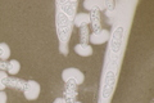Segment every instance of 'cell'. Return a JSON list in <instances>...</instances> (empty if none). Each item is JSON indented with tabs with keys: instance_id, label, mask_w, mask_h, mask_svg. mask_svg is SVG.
Here are the masks:
<instances>
[{
	"instance_id": "7c38bea8",
	"label": "cell",
	"mask_w": 154,
	"mask_h": 103,
	"mask_svg": "<svg viewBox=\"0 0 154 103\" xmlns=\"http://www.w3.org/2000/svg\"><path fill=\"white\" fill-rule=\"evenodd\" d=\"M75 53L77 56L80 57H90L93 56V47L90 45V44H77V45H75Z\"/></svg>"
},
{
	"instance_id": "8fae6325",
	"label": "cell",
	"mask_w": 154,
	"mask_h": 103,
	"mask_svg": "<svg viewBox=\"0 0 154 103\" xmlns=\"http://www.w3.org/2000/svg\"><path fill=\"white\" fill-rule=\"evenodd\" d=\"M72 23H73V26L76 27H84V26H89L90 24V16L89 13L86 12H82V13H76L75 18L72 19Z\"/></svg>"
},
{
	"instance_id": "7a4b0ae2",
	"label": "cell",
	"mask_w": 154,
	"mask_h": 103,
	"mask_svg": "<svg viewBox=\"0 0 154 103\" xmlns=\"http://www.w3.org/2000/svg\"><path fill=\"white\" fill-rule=\"evenodd\" d=\"M125 36H126V28H125V26L123 24H116L113 27V31L110 32V36H109V48H108L107 61L108 60H110V61L108 63L118 61V58L122 53V49H123Z\"/></svg>"
},
{
	"instance_id": "9a60e30c",
	"label": "cell",
	"mask_w": 154,
	"mask_h": 103,
	"mask_svg": "<svg viewBox=\"0 0 154 103\" xmlns=\"http://www.w3.org/2000/svg\"><path fill=\"white\" fill-rule=\"evenodd\" d=\"M11 47L7 43H0V60L2 61H9L11 58Z\"/></svg>"
},
{
	"instance_id": "30bf717a",
	"label": "cell",
	"mask_w": 154,
	"mask_h": 103,
	"mask_svg": "<svg viewBox=\"0 0 154 103\" xmlns=\"http://www.w3.org/2000/svg\"><path fill=\"white\" fill-rule=\"evenodd\" d=\"M26 81L27 80H23V79H19L17 76H7L4 79V85L5 88H11V89L14 90H18V92H23L26 86Z\"/></svg>"
},
{
	"instance_id": "e0dca14e",
	"label": "cell",
	"mask_w": 154,
	"mask_h": 103,
	"mask_svg": "<svg viewBox=\"0 0 154 103\" xmlns=\"http://www.w3.org/2000/svg\"><path fill=\"white\" fill-rule=\"evenodd\" d=\"M116 8V3L112 2V0H104V11H107V14L110 16L114 12Z\"/></svg>"
},
{
	"instance_id": "5bb4252c",
	"label": "cell",
	"mask_w": 154,
	"mask_h": 103,
	"mask_svg": "<svg viewBox=\"0 0 154 103\" xmlns=\"http://www.w3.org/2000/svg\"><path fill=\"white\" fill-rule=\"evenodd\" d=\"M84 8L86 11L96 8L102 12V11H104V0H86V2H84Z\"/></svg>"
},
{
	"instance_id": "5b68a950",
	"label": "cell",
	"mask_w": 154,
	"mask_h": 103,
	"mask_svg": "<svg viewBox=\"0 0 154 103\" xmlns=\"http://www.w3.org/2000/svg\"><path fill=\"white\" fill-rule=\"evenodd\" d=\"M62 80H63V82L67 80H73L77 85H81L85 81V75H84L82 71L79 70V68L68 67L62 72Z\"/></svg>"
},
{
	"instance_id": "8992f818",
	"label": "cell",
	"mask_w": 154,
	"mask_h": 103,
	"mask_svg": "<svg viewBox=\"0 0 154 103\" xmlns=\"http://www.w3.org/2000/svg\"><path fill=\"white\" fill-rule=\"evenodd\" d=\"M40 92H41V86L37 81L35 80H27L26 81V86L23 89V95L27 101H36L38 95H40Z\"/></svg>"
},
{
	"instance_id": "3957f363",
	"label": "cell",
	"mask_w": 154,
	"mask_h": 103,
	"mask_svg": "<svg viewBox=\"0 0 154 103\" xmlns=\"http://www.w3.org/2000/svg\"><path fill=\"white\" fill-rule=\"evenodd\" d=\"M72 27H73V23H72L71 19L60 11H57L55 12V28H57V36H58V40H59V45H67L68 44Z\"/></svg>"
},
{
	"instance_id": "ffe728a7",
	"label": "cell",
	"mask_w": 154,
	"mask_h": 103,
	"mask_svg": "<svg viewBox=\"0 0 154 103\" xmlns=\"http://www.w3.org/2000/svg\"><path fill=\"white\" fill-rule=\"evenodd\" d=\"M7 70V62L0 60V71H5Z\"/></svg>"
},
{
	"instance_id": "6da1fadb",
	"label": "cell",
	"mask_w": 154,
	"mask_h": 103,
	"mask_svg": "<svg viewBox=\"0 0 154 103\" xmlns=\"http://www.w3.org/2000/svg\"><path fill=\"white\" fill-rule=\"evenodd\" d=\"M117 76H118V61L105 65V70L102 77V84H100V97H99L100 99L110 101L116 89Z\"/></svg>"
},
{
	"instance_id": "ba28073f",
	"label": "cell",
	"mask_w": 154,
	"mask_h": 103,
	"mask_svg": "<svg viewBox=\"0 0 154 103\" xmlns=\"http://www.w3.org/2000/svg\"><path fill=\"white\" fill-rule=\"evenodd\" d=\"M102 12L96 8H93L89 11V16H90V30L93 32H96L99 30H102L103 26H102Z\"/></svg>"
},
{
	"instance_id": "4fadbf2b",
	"label": "cell",
	"mask_w": 154,
	"mask_h": 103,
	"mask_svg": "<svg viewBox=\"0 0 154 103\" xmlns=\"http://www.w3.org/2000/svg\"><path fill=\"white\" fill-rule=\"evenodd\" d=\"M21 71V63L17 60H9L7 61V70L5 72L9 76H17V73Z\"/></svg>"
},
{
	"instance_id": "52a82bcc",
	"label": "cell",
	"mask_w": 154,
	"mask_h": 103,
	"mask_svg": "<svg viewBox=\"0 0 154 103\" xmlns=\"http://www.w3.org/2000/svg\"><path fill=\"white\" fill-rule=\"evenodd\" d=\"M57 11H60L63 14H66L71 21L75 18L76 16V11H77V5H79V2H57Z\"/></svg>"
},
{
	"instance_id": "d6986e66",
	"label": "cell",
	"mask_w": 154,
	"mask_h": 103,
	"mask_svg": "<svg viewBox=\"0 0 154 103\" xmlns=\"http://www.w3.org/2000/svg\"><path fill=\"white\" fill-rule=\"evenodd\" d=\"M8 102V95L4 90H0V103H7Z\"/></svg>"
},
{
	"instance_id": "7402d4cb",
	"label": "cell",
	"mask_w": 154,
	"mask_h": 103,
	"mask_svg": "<svg viewBox=\"0 0 154 103\" xmlns=\"http://www.w3.org/2000/svg\"><path fill=\"white\" fill-rule=\"evenodd\" d=\"M98 103H110V101H104V99H100V98H99Z\"/></svg>"
},
{
	"instance_id": "9c48e42d",
	"label": "cell",
	"mask_w": 154,
	"mask_h": 103,
	"mask_svg": "<svg viewBox=\"0 0 154 103\" xmlns=\"http://www.w3.org/2000/svg\"><path fill=\"white\" fill-rule=\"evenodd\" d=\"M109 36H110V32L108 30H105V28H102V30L90 34L89 43L93 44V45H102V44L109 41Z\"/></svg>"
},
{
	"instance_id": "2e32d148",
	"label": "cell",
	"mask_w": 154,
	"mask_h": 103,
	"mask_svg": "<svg viewBox=\"0 0 154 103\" xmlns=\"http://www.w3.org/2000/svg\"><path fill=\"white\" fill-rule=\"evenodd\" d=\"M91 30L89 26H84L80 28V44H89Z\"/></svg>"
},
{
	"instance_id": "44dd1931",
	"label": "cell",
	"mask_w": 154,
	"mask_h": 103,
	"mask_svg": "<svg viewBox=\"0 0 154 103\" xmlns=\"http://www.w3.org/2000/svg\"><path fill=\"white\" fill-rule=\"evenodd\" d=\"M54 103H64V101H63V98H57Z\"/></svg>"
},
{
	"instance_id": "ac0fdd59",
	"label": "cell",
	"mask_w": 154,
	"mask_h": 103,
	"mask_svg": "<svg viewBox=\"0 0 154 103\" xmlns=\"http://www.w3.org/2000/svg\"><path fill=\"white\" fill-rule=\"evenodd\" d=\"M8 76V73L5 71H0V90L5 89V85H4V79Z\"/></svg>"
},
{
	"instance_id": "277c9868",
	"label": "cell",
	"mask_w": 154,
	"mask_h": 103,
	"mask_svg": "<svg viewBox=\"0 0 154 103\" xmlns=\"http://www.w3.org/2000/svg\"><path fill=\"white\" fill-rule=\"evenodd\" d=\"M79 85L76 84L73 80H67L64 81L63 85V101L64 103H77V95H79V90H77Z\"/></svg>"
},
{
	"instance_id": "603a6c76",
	"label": "cell",
	"mask_w": 154,
	"mask_h": 103,
	"mask_svg": "<svg viewBox=\"0 0 154 103\" xmlns=\"http://www.w3.org/2000/svg\"><path fill=\"white\" fill-rule=\"evenodd\" d=\"M77 103H82V102H79V101H77Z\"/></svg>"
}]
</instances>
